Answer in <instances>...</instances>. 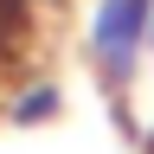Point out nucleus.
I'll return each instance as SVG.
<instances>
[{
	"mask_svg": "<svg viewBox=\"0 0 154 154\" xmlns=\"http://www.w3.org/2000/svg\"><path fill=\"white\" fill-rule=\"evenodd\" d=\"M148 19H154V0H96L90 7V26H84V45H90V64L96 77L122 96L141 71V51H148Z\"/></svg>",
	"mask_w": 154,
	"mask_h": 154,
	"instance_id": "obj_1",
	"label": "nucleus"
},
{
	"mask_svg": "<svg viewBox=\"0 0 154 154\" xmlns=\"http://www.w3.org/2000/svg\"><path fill=\"white\" fill-rule=\"evenodd\" d=\"M64 116V84H51V77H32V84H19L7 96V122L13 128H45Z\"/></svg>",
	"mask_w": 154,
	"mask_h": 154,
	"instance_id": "obj_2",
	"label": "nucleus"
},
{
	"mask_svg": "<svg viewBox=\"0 0 154 154\" xmlns=\"http://www.w3.org/2000/svg\"><path fill=\"white\" fill-rule=\"evenodd\" d=\"M148 51H154V19H148Z\"/></svg>",
	"mask_w": 154,
	"mask_h": 154,
	"instance_id": "obj_3",
	"label": "nucleus"
}]
</instances>
